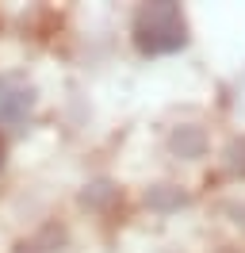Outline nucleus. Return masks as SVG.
<instances>
[{
    "label": "nucleus",
    "instance_id": "obj_1",
    "mask_svg": "<svg viewBox=\"0 0 245 253\" xmlns=\"http://www.w3.org/2000/svg\"><path fill=\"white\" fill-rule=\"evenodd\" d=\"M142 42L150 50H172L184 42V23L172 4H157L142 12Z\"/></svg>",
    "mask_w": 245,
    "mask_h": 253
}]
</instances>
